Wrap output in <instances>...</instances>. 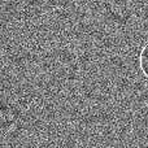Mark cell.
Listing matches in <instances>:
<instances>
[{
  "label": "cell",
  "instance_id": "1",
  "mask_svg": "<svg viewBox=\"0 0 148 148\" xmlns=\"http://www.w3.org/2000/svg\"><path fill=\"white\" fill-rule=\"evenodd\" d=\"M139 69L148 79V43L144 44L139 52Z\"/></svg>",
  "mask_w": 148,
  "mask_h": 148
}]
</instances>
